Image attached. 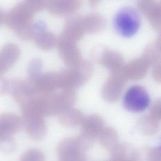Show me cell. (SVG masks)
<instances>
[{"label": "cell", "mask_w": 161, "mask_h": 161, "mask_svg": "<svg viewBox=\"0 0 161 161\" xmlns=\"http://www.w3.org/2000/svg\"><path fill=\"white\" fill-rule=\"evenodd\" d=\"M150 103L148 94L142 87L135 85L130 87L124 98V105L127 110L138 112L145 110Z\"/></svg>", "instance_id": "3957f363"}, {"label": "cell", "mask_w": 161, "mask_h": 161, "mask_svg": "<svg viewBox=\"0 0 161 161\" xmlns=\"http://www.w3.org/2000/svg\"><path fill=\"white\" fill-rule=\"evenodd\" d=\"M148 161H161L160 148L156 147L151 149L148 153Z\"/></svg>", "instance_id": "cb8c5ba5"}, {"label": "cell", "mask_w": 161, "mask_h": 161, "mask_svg": "<svg viewBox=\"0 0 161 161\" xmlns=\"http://www.w3.org/2000/svg\"><path fill=\"white\" fill-rule=\"evenodd\" d=\"M138 154L136 152H133L131 155L128 158L127 156L121 159L116 160V161H139V158H138Z\"/></svg>", "instance_id": "4316f807"}, {"label": "cell", "mask_w": 161, "mask_h": 161, "mask_svg": "<svg viewBox=\"0 0 161 161\" xmlns=\"http://www.w3.org/2000/svg\"><path fill=\"white\" fill-rule=\"evenodd\" d=\"M84 16L75 13L69 16L65 20L64 30L60 36L75 43L82 38L85 31Z\"/></svg>", "instance_id": "8992f818"}, {"label": "cell", "mask_w": 161, "mask_h": 161, "mask_svg": "<svg viewBox=\"0 0 161 161\" xmlns=\"http://www.w3.org/2000/svg\"><path fill=\"white\" fill-rule=\"evenodd\" d=\"M8 80L0 75V96L8 93Z\"/></svg>", "instance_id": "484cf974"}, {"label": "cell", "mask_w": 161, "mask_h": 161, "mask_svg": "<svg viewBox=\"0 0 161 161\" xmlns=\"http://www.w3.org/2000/svg\"><path fill=\"white\" fill-rule=\"evenodd\" d=\"M46 24L44 21L39 20L33 23L34 34L43 31L46 28Z\"/></svg>", "instance_id": "d4e9b609"}, {"label": "cell", "mask_w": 161, "mask_h": 161, "mask_svg": "<svg viewBox=\"0 0 161 161\" xmlns=\"http://www.w3.org/2000/svg\"><path fill=\"white\" fill-rule=\"evenodd\" d=\"M113 23L114 29L118 35L124 37H130L134 35L139 30L141 25V17L135 8L125 6L116 13Z\"/></svg>", "instance_id": "7a4b0ae2"}, {"label": "cell", "mask_w": 161, "mask_h": 161, "mask_svg": "<svg viewBox=\"0 0 161 161\" xmlns=\"http://www.w3.org/2000/svg\"><path fill=\"white\" fill-rule=\"evenodd\" d=\"M43 153L39 150L31 148L25 152L20 157V161H44Z\"/></svg>", "instance_id": "44dd1931"}, {"label": "cell", "mask_w": 161, "mask_h": 161, "mask_svg": "<svg viewBox=\"0 0 161 161\" xmlns=\"http://www.w3.org/2000/svg\"><path fill=\"white\" fill-rule=\"evenodd\" d=\"M159 122L149 115H144L139 118L137 123L138 128L143 134L151 136L158 132L159 127Z\"/></svg>", "instance_id": "2e32d148"}, {"label": "cell", "mask_w": 161, "mask_h": 161, "mask_svg": "<svg viewBox=\"0 0 161 161\" xmlns=\"http://www.w3.org/2000/svg\"><path fill=\"white\" fill-rule=\"evenodd\" d=\"M81 125L80 134L96 138L104 127V121L100 116L92 114L85 117Z\"/></svg>", "instance_id": "7c38bea8"}, {"label": "cell", "mask_w": 161, "mask_h": 161, "mask_svg": "<svg viewBox=\"0 0 161 161\" xmlns=\"http://www.w3.org/2000/svg\"><path fill=\"white\" fill-rule=\"evenodd\" d=\"M57 45L59 56L68 68H74L83 59L76 43L60 36Z\"/></svg>", "instance_id": "277c9868"}, {"label": "cell", "mask_w": 161, "mask_h": 161, "mask_svg": "<svg viewBox=\"0 0 161 161\" xmlns=\"http://www.w3.org/2000/svg\"><path fill=\"white\" fill-rule=\"evenodd\" d=\"M96 138L102 147L110 149L117 143L118 135L114 129L111 127H106L103 128Z\"/></svg>", "instance_id": "9a60e30c"}, {"label": "cell", "mask_w": 161, "mask_h": 161, "mask_svg": "<svg viewBox=\"0 0 161 161\" xmlns=\"http://www.w3.org/2000/svg\"><path fill=\"white\" fill-rule=\"evenodd\" d=\"M20 54L19 47L15 44H5L0 50V75L7 71L19 58Z\"/></svg>", "instance_id": "9c48e42d"}, {"label": "cell", "mask_w": 161, "mask_h": 161, "mask_svg": "<svg viewBox=\"0 0 161 161\" xmlns=\"http://www.w3.org/2000/svg\"><path fill=\"white\" fill-rule=\"evenodd\" d=\"M73 69L78 76L86 82L91 77L93 67L88 61L82 59Z\"/></svg>", "instance_id": "ac0fdd59"}, {"label": "cell", "mask_w": 161, "mask_h": 161, "mask_svg": "<svg viewBox=\"0 0 161 161\" xmlns=\"http://www.w3.org/2000/svg\"><path fill=\"white\" fill-rule=\"evenodd\" d=\"M45 2L41 0L20 2L6 14L5 22L19 37L25 40L33 39L34 15L45 7Z\"/></svg>", "instance_id": "6da1fadb"}, {"label": "cell", "mask_w": 161, "mask_h": 161, "mask_svg": "<svg viewBox=\"0 0 161 161\" xmlns=\"http://www.w3.org/2000/svg\"><path fill=\"white\" fill-rule=\"evenodd\" d=\"M82 4L80 0H48L46 1L45 8L52 14L63 16L75 13Z\"/></svg>", "instance_id": "52a82bcc"}, {"label": "cell", "mask_w": 161, "mask_h": 161, "mask_svg": "<svg viewBox=\"0 0 161 161\" xmlns=\"http://www.w3.org/2000/svg\"><path fill=\"white\" fill-rule=\"evenodd\" d=\"M6 14L4 10L0 7V26L5 21Z\"/></svg>", "instance_id": "83f0119b"}, {"label": "cell", "mask_w": 161, "mask_h": 161, "mask_svg": "<svg viewBox=\"0 0 161 161\" xmlns=\"http://www.w3.org/2000/svg\"><path fill=\"white\" fill-rule=\"evenodd\" d=\"M77 95L75 90H63L58 93L59 112L63 110L72 107L75 103Z\"/></svg>", "instance_id": "e0dca14e"}, {"label": "cell", "mask_w": 161, "mask_h": 161, "mask_svg": "<svg viewBox=\"0 0 161 161\" xmlns=\"http://www.w3.org/2000/svg\"><path fill=\"white\" fill-rule=\"evenodd\" d=\"M43 63L40 59L35 58L29 62L27 68V79L36 82L42 74Z\"/></svg>", "instance_id": "d6986e66"}, {"label": "cell", "mask_w": 161, "mask_h": 161, "mask_svg": "<svg viewBox=\"0 0 161 161\" xmlns=\"http://www.w3.org/2000/svg\"><path fill=\"white\" fill-rule=\"evenodd\" d=\"M153 119L159 121L161 118V103L160 99L156 100L153 105L149 115Z\"/></svg>", "instance_id": "603a6c76"}, {"label": "cell", "mask_w": 161, "mask_h": 161, "mask_svg": "<svg viewBox=\"0 0 161 161\" xmlns=\"http://www.w3.org/2000/svg\"><path fill=\"white\" fill-rule=\"evenodd\" d=\"M15 142L13 137L0 139V151L4 153L9 154L15 151Z\"/></svg>", "instance_id": "7402d4cb"}, {"label": "cell", "mask_w": 161, "mask_h": 161, "mask_svg": "<svg viewBox=\"0 0 161 161\" xmlns=\"http://www.w3.org/2000/svg\"><path fill=\"white\" fill-rule=\"evenodd\" d=\"M109 149L110 160H118L127 156V148L124 144L117 143Z\"/></svg>", "instance_id": "ffe728a7"}, {"label": "cell", "mask_w": 161, "mask_h": 161, "mask_svg": "<svg viewBox=\"0 0 161 161\" xmlns=\"http://www.w3.org/2000/svg\"><path fill=\"white\" fill-rule=\"evenodd\" d=\"M127 80L123 71L113 72L104 83L102 94L106 101L114 102L120 97Z\"/></svg>", "instance_id": "5b68a950"}, {"label": "cell", "mask_w": 161, "mask_h": 161, "mask_svg": "<svg viewBox=\"0 0 161 161\" xmlns=\"http://www.w3.org/2000/svg\"><path fill=\"white\" fill-rule=\"evenodd\" d=\"M37 89L45 92H54L60 89L58 72H49L42 74L36 81Z\"/></svg>", "instance_id": "8fae6325"}, {"label": "cell", "mask_w": 161, "mask_h": 161, "mask_svg": "<svg viewBox=\"0 0 161 161\" xmlns=\"http://www.w3.org/2000/svg\"><path fill=\"white\" fill-rule=\"evenodd\" d=\"M23 126L22 119L15 114L5 113L0 114V139L12 137Z\"/></svg>", "instance_id": "ba28073f"}, {"label": "cell", "mask_w": 161, "mask_h": 161, "mask_svg": "<svg viewBox=\"0 0 161 161\" xmlns=\"http://www.w3.org/2000/svg\"><path fill=\"white\" fill-rule=\"evenodd\" d=\"M58 114L59 123L62 125L68 127L81 124L85 118L80 110L72 107L63 110Z\"/></svg>", "instance_id": "4fadbf2b"}, {"label": "cell", "mask_w": 161, "mask_h": 161, "mask_svg": "<svg viewBox=\"0 0 161 161\" xmlns=\"http://www.w3.org/2000/svg\"><path fill=\"white\" fill-rule=\"evenodd\" d=\"M29 137L35 141H41L45 137L47 131L46 122L43 118H33L23 122Z\"/></svg>", "instance_id": "30bf717a"}, {"label": "cell", "mask_w": 161, "mask_h": 161, "mask_svg": "<svg viewBox=\"0 0 161 161\" xmlns=\"http://www.w3.org/2000/svg\"><path fill=\"white\" fill-rule=\"evenodd\" d=\"M33 39L38 48L46 51L51 50L54 47L57 45L58 41L54 34L47 30L35 34Z\"/></svg>", "instance_id": "5bb4252c"}]
</instances>
